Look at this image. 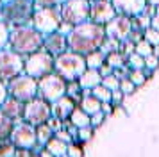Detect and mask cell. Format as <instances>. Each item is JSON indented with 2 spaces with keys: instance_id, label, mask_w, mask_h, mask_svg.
Here are the masks:
<instances>
[{
  "instance_id": "obj_1",
  "label": "cell",
  "mask_w": 159,
  "mask_h": 157,
  "mask_svg": "<svg viewBox=\"0 0 159 157\" xmlns=\"http://www.w3.org/2000/svg\"><path fill=\"white\" fill-rule=\"evenodd\" d=\"M104 38H106L104 25L86 20L79 25H73L70 29V32L66 34L68 50L77 52L80 56H86L89 52H95V50L100 48Z\"/></svg>"
},
{
  "instance_id": "obj_2",
  "label": "cell",
  "mask_w": 159,
  "mask_h": 157,
  "mask_svg": "<svg viewBox=\"0 0 159 157\" xmlns=\"http://www.w3.org/2000/svg\"><path fill=\"white\" fill-rule=\"evenodd\" d=\"M7 47L13 52L25 57L32 52H36V50L43 48V34L39 30H36L30 23L16 25V27L9 29Z\"/></svg>"
},
{
  "instance_id": "obj_3",
  "label": "cell",
  "mask_w": 159,
  "mask_h": 157,
  "mask_svg": "<svg viewBox=\"0 0 159 157\" xmlns=\"http://www.w3.org/2000/svg\"><path fill=\"white\" fill-rule=\"evenodd\" d=\"M34 9H36L34 0H7V2H2L0 20L11 27L25 25V23H30Z\"/></svg>"
},
{
  "instance_id": "obj_4",
  "label": "cell",
  "mask_w": 159,
  "mask_h": 157,
  "mask_svg": "<svg viewBox=\"0 0 159 157\" xmlns=\"http://www.w3.org/2000/svg\"><path fill=\"white\" fill-rule=\"evenodd\" d=\"M84 70H86V59L77 52L66 50V52L54 57V71L61 75L66 82L77 80Z\"/></svg>"
},
{
  "instance_id": "obj_5",
  "label": "cell",
  "mask_w": 159,
  "mask_h": 157,
  "mask_svg": "<svg viewBox=\"0 0 159 157\" xmlns=\"http://www.w3.org/2000/svg\"><path fill=\"white\" fill-rule=\"evenodd\" d=\"M61 11L59 6H52V7H38L34 9V14L30 18V25L39 30L41 34H50L54 30H59L61 27Z\"/></svg>"
},
{
  "instance_id": "obj_6",
  "label": "cell",
  "mask_w": 159,
  "mask_h": 157,
  "mask_svg": "<svg viewBox=\"0 0 159 157\" xmlns=\"http://www.w3.org/2000/svg\"><path fill=\"white\" fill-rule=\"evenodd\" d=\"M52 71H54V56H50L47 50L39 48L23 57V73L30 77L39 78Z\"/></svg>"
},
{
  "instance_id": "obj_7",
  "label": "cell",
  "mask_w": 159,
  "mask_h": 157,
  "mask_svg": "<svg viewBox=\"0 0 159 157\" xmlns=\"http://www.w3.org/2000/svg\"><path fill=\"white\" fill-rule=\"evenodd\" d=\"M7 95L22 102H29L30 98L38 96V78L30 77L27 73H20L6 82Z\"/></svg>"
},
{
  "instance_id": "obj_8",
  "label": "cell",
  "mask_w": 159,
  "mask_h": 157,
  "mask_svg": "<svg viewBox=\"0 0 159 157\" xmlns=\"http://www.w3.org/2000/svg\"><path fill=\"white\" fill-rule=\"evenodd\" d=\"M66 93V80L56 71L47 73L38 78V96H41L47 102H56Z\"/></svg>"
},
{
  "instance_id": "obj_9",
  "label": "cell",
  "mask_w": 159,
  "mask_h": 157,
  "mask_svg": "<svg viewBox=\"0 0 159 157\" xmlns=\"http://www.w3.org/2000/svg\"><path fill=\"white\" fill-rule=\"evenodd\" d=\"M61 20L66 25H79L89 20V0H66L59 6Z\"/></svg>"
},
{
  "instance_id": "obj_10",
  "label": "cell",
  "mask_w": 159,
  "mask_h": 157,
  "mask_svg": "<svg viewBox=\"0 0 159 157\" xmlns=\"http://www.w3.org/2000/svg\"><path fill=\"white\" fill-rule=\"evenodd\" d=\"M52 116V107L50 102L43 100L41 96H34L29 102H25L23 105V121H27L30 125H41Z\"/></svg>"
},
{
  "instance_id": "obj_11",
  "label": "cell",
  "mask_w": 159,
  "mask_h": 157,
  "mask_svg": "<svg viewBox=\"0 0 159 157\" xmlns=\"http://www.w3.org/2000/svg\"><path fill=\"white\" fill-rule=\"evenodd\" d=\"M23 73V56L13 52L11 48L0 50V80L7 82L13 77Z\"/></svg>"
},
{
  "instance_id": "obj_12",
  "label": "cell",
  "mask_w": 159,
  "mask_h": 157,
  "mask_svg": "<svg viewBox=\"0 0 159 157\" xmlns=\"http://www.w3.org/2000/svg\"><path fill=\"white\" fill-rule=\"evenodd\" d=\"M9 139L13 141L16 148H27L32 150L36 146V127L30 125L27 121H16L11 134H9Z\"/></svg>"
},
{
  "instance_id": "obj_13",
  "label": "cell",
  "mask_w": 159,
  "mask_h": 157,
  "mask_svg": "<svg viewBox=\"0 0 159 157\" xmlns=\"http://www.w3.org/2000/svg\"><path fill=\"white\" fill-rule=\"evenodd\" d=\"M130 29H132V23H130L129 16H123V14H115L111 20L104 25V30H106V36L109 38H115L118 41H123L127 39Z\"/></svg>"
},
{
  "instance_id": "obj_14",
  "label": "cell",
  "mask_w": 159,
  "mask_h": 157,
  "mask_svg": "<svg viewBox=\"0 0 159 157\" xmlns=\"http://www.w3.org/2000/svg\"><path fill=\"white\" fill-rule=\"evenodd\" d=\"M116 14L111 0H91L89 2V20L95 23L106 25Z\"/></svg>"
},
{
  "instance_id": "obj_15",
  "label": "cell",
  "mask_w": 159,
  "mask_h": 157,
  "mask_svg": "<svg viewBox=\"0 0 159 157\" xmlns=\"http://www.w3.org/2000/svg\"><path fill=\"white\" fill-rule=\"evenodd\" d=\"M43 50H47L50 56H59L68 50V41H66V34L61 30H54L50 34L43 36Z\"/></svg>"
},
{
  "instance_id": "obj_16",
  "label": "cell",
  "mask_w": 159,
  "mask_h": 157,
  "mask_svg": "<svg viewBox=\"0 0 159 157\" xmlns=\"http://www.w3.org/2000/svg\"><path fill=\"white\" fill-rule=\"evenodd\" d=\"M111 4L115 7L116 14H123V16H138L139 13H143L147 0H111Z\"/></svg>"
},
{
  "instance_id": "obj_17",
  "label": "cell",
  "mask_w": 159,
  "mask_h": 157,
  "mask_svg": "<svg viewBox=\"0 0 159 157\" xmlns=\"http://www.w3.org/2000/svg\"><path fill=\"white\" fill-rule=\"evenodd\" d=\"M23 105H25V102L16 100L7 95V98L0 104V111L16 123V121H22V118H23Z\"/></svg>"
},
{
  "instance_id": "obj_18",
  "label": "cell",
  "mask_w": 159,
  "mask_h": 157,
  "mask_svg": "<svg viewBox=\"0 0 159 157\" xmlns=\"http://www.w3.org/2000/svg\"><path fill=\"white\" fill-rule=\"evenodd\" d=\"M50 107H52V114H54V116H57L59 120L65 121V120H68V118H70L72 111L75 109V102H73L70 96L63 95L61 98H57L56 102H52Z\"/></svg>"
},
{
  "instance_id": "obj_19",
  "label": "cell",
  "mask_w": 159,
  "mask_h": 157,
  "mask_svg": "<svg viewBox=\"0 0 159 157\" xmlns=\"http://www.w3.org/2000/svg\"><path fill=\"white\" fill-rule=\"evenodd\" d=\"M77 82H79L82 89H91V87H95V86H98L102 82V75L95 68H86L80 73V77L77 78Z\"/></svg>"
},
{
  "instance_id": "obj_20",
  "label": "cell",
  "mask_w": 159,
  "mask_h": 157,
  "mask_svg": "<svg viewBox=\"0 0 159 157\" xmlns=\"http://www.w3.org/2000/svg\"><path fill=\"white\" fill-rule=\"evenodd\" d=\"M100 104H102V102L95 98L91 93H84L77 105H79L86 114H93V113H97V111H100Z\"/></svg>"
},
{
  "instance_id": "obj_21",
  "label": "cell",
  "mask_w": 159,
  "mask_h": 157,
  "mask_svg": "<svg viewBox=\"0 0 159 157\" xmlns=\"http://www.w3.org/2000/svg\"><path fill=\"white\" fill-rule=\"evenodd\" d=\"M66 146H68V145H66L65 141H61L59 137L52 136L50 139L47 141V145H45L43 148L48 150L54 157H59V155H63V154H66Z\"/></svg>"
},
{
  "instance_id": "obj_22",
  "label": "cell",
  "mask_w": 159,
  "mask_h": 157,
  "mask_svg": "<svg viewBox=\"0 0 159 157\" xmlns=\"http://www.w3.org/2000/svg\"><path fill=\"white\" fill-rule=\"evenodd\" d=\"M68 120H70L72 125H75V127L79 128V127H84V125H89V114H86L79 105H75V109L72 111Z\"/></svg>"
},
{
  "instance_id": "obj_23",
  "label": "cell",
  "mask_w": 159,
  "mask_h": 157,
  "mask_svg": "<svg viewBox=\"0 0 159 157\" xmlns=\"http://www.w3.org/2000/svg\"><path fill=\"white\" fill-rule=\"evenodd\" d=\"M52 136H54V130H52L47 123H41V125H36V143L38 146H41L43 148L47 141L50 139Z\"/></svg>"
},
{
  "instance_id": "obj_24",
  "label": "cell",
  "mask_w": 159,
  "mask_h": 157,
  "mask_svg": "<svg viewBox=\"0 0 159 157\" xmlns=\"http://www.w3.org/2000/svg\"><path fill=\"white\" fill-rule=\"evenodd\" d=\"M66 96H70V98L75 102V105L80 102V98H82V95H84V91H82V87L79 86V82L77 80H70V82H66Z\"/></svg>"
},
{
  "instance_id": "obj_25",
  "label": "cell",
  "mask_w": 159,
  "mask_h": 157,
  "mask_svg": "<svg viewBox=\"0 0 159 157\" xmlns=\"http://www.w3.org/2000/svg\"><path fill=\"white\" fill-rule=\"evenodd\" d=\"M84 59H86V68H95V70H98L102 64H104L106 56L102 54L100 50H95V52L86 54V56H84Z\"/></svg>"
},
{
  "instance_id": "obj_26",
  "label": "cell",
  "mask_w": 159,
  "mask_h": 157,
  "mask_svg": "<svg viewBox=\"0 0 159 157\" xmlns=\"http://www.w3.org/2000/svg\"><path fill=\"white\" fill-rule=\"evenodd\" d=\"M13 127H15V121L0 111V139H6V137H9V134H11Z\"/></svg>"
},
{
  "instance_id": "obj_27",
  "label": "cell",
  "mask_w": 159,
  "mask_h": 157,
  "mask_svg": "<svg viewBox=\"0 0 159 157\" xmlns=\"http://www.w3.org/2000/svg\"><path fill=\"white\" fill-rule=\"evenodd\" d=\"M104 63L115 70V68H122L123 64H125V57H123L122 54L118 52V50H116V52H109V54H106Z\"/></svg>"
},
{
  "instance_id": "obj_28",
  "label": "cell",
  "mask_w": 159,
  "mask_h": 157,
  "mask_svg": "<svg viewBox=\"0 0 159 157\" xmlns=\"http://www.w3.org/2000/svg\"><path fill=\"white\" fill-rule=\"evenodd\" d=\"M89 93L93 95L97 100H100V102H111V89H107L106 86H95V87H91L89 89Z\"/></svg>"
},
{
  "instance_id": "obj_29",
  "label": "cell",
  "mask_w": 159,
  "mask_h": 157,
  "mask_svg": "<svg viewBox=\"0 0 159 157\" xmlns=\"http://www.w3.org/2000/svg\"><path fill=\"white\" fill-rule=\"evenodd\" d=\"M130 23L134 29H139V30H145V29L150 27V16L145 13H139L138 16H132L130 18Z\"/></svg>"
},
{
  "instance_id": "obj_30",
  "label": "cell",
  "mask_w": 159,
  "mask_h": 157,
  "mask_svg": "<svg viewBox=\"0 0 159 157\" xmlns=\"http://www.w3.org/2000/svg\"><path fill=\"white\" fill-rule=\"evenodd\" d=\"M125 64L129 66L130 70H141V68H145L143 57L139 56V54H136V52H132V54H129V56L125 57Z\"/></svg>"
},
{
  "instance_id": "obj_31",
  "label": "cell",
  "mask_w": 159,
  "mask_h": 157,
  "mask_svg": "<svg viewBox=\"0 0 159 157\" xmlns=\"http://www.w3.org/2000/svg\"><path fill=\"white\" fill-rule=\"evenodd\" d=\"M118 47H120V41L118 39H115V38H109V36H106L104 38V41H102L100 45V52L106 56V54H109V52H116L118 50Z\"/></svg>"
},
{
  "instance_id": "obj_32",
  "label": "cell",
  "mask_w": 159,
  "mask_h": 157,
  "mask_svg": "<svg viewBox=\"0 0 159 157\" xmlns=\"http://www.w3.org/2000/svg\"><path fill=\"white\" fill-rule=\"evenodd\" d=\"M16 146L13 145V141L6 137V139H0V157H13L15 155Z\"/></svg>"
},
{
  "instance_id": "obj_33",
  "label": "cell",
  "mask_w": 159,
  "mask_h": 157,
  "mask_svg": "<svg viewBox=\"0 0 159 157\" xmlns=\"http://www.w3.org/2000/svg\"><path fill=\"white\" fill-rule=\"evenodd\" d=\"M93 132L95 128L91 125H84V127H79L77 128V141L79 143H86L93 137Z\"/></svg>"
},
{
  "instance_id": "obj_34",
  "label": "cell",
  "mask_w": 159,
  "mask_h": 157,
  "mask_svg": "<svg viewBox=\"0 0 159 157\" xmlns=\"http://www.w3.org/2000/svg\"><path fill=\"white\" fill-rule=\"evenodd\" d=\"M152 48H154V47H152L147 39H139L138 43H134V52H136V54H139L141 57L152 54Z\"/></svg>"
},
{
  "instance_id": "obj_35",
  "label": "cell",
  "mask_w": 159,
  "mask_h": 157,
  "mask_svg": "<svg viewBox=\"0 0 159 157\" xmlns=\"http://www.w3.org/2000/svg\"><path fill=\"white\" fill-rule=\"evenodd\" d=\"M143 39H147L152 47L159 45V30H156V29H152V27L145 29L143 30Z\"/></svg>"
},
{
  "instance_id": "obj_36",
  "label": "cell",
  "mask_w": 159,
  "mask_h": 157,
  "mask_svg": "<svg viewBox=\"0 0 159 157\" xmlns=\"http://www.w3.org/2000/svg\"><path fill=\"white\" fill-rule=\"evenodd\" d=\"M82 146H80L79 141H72L68 143V146H66V155L68 157H82Z\"/></svg>"
},
{
  "instance_id": "obj_37",
  "label": "cell",
  "mask_w": 159,
  "mask_h": 157,
  "mask_svg": "<svg viewBox=\"0 0 159 157\" xmlns=\"http://www.w3.org/2000/svg\"><path fill=\"white\" fill-rule=\"evenodd\" d=\"M127 77H129V80L136 86V87L141 86V84H145V80H147L141 70H129V75H127Z\"/></svg>"
},
{
  "instance_id": "obj_38",
  "label": "cell",
  "mask_w": 159,
  "mask_h": 157,
  "mask_svg": "<svg viewBox=\"0 0 159 157\" xmlns=\"http://www.w3.org/2000/svg\"><path fill=\"white\" fill-rule=\"evenodd\" d=\"M118 89H120L123 95H132V93L136 91V86H134V84L129 80V77H123V78H120Z\"/></svg>"
},
{
  "instance_id": "obj_39",
  "label": "cell",
  "mask_w": 159,
  "mask_h": 157,
  "mask_svg": "<svg viewBox=\"0 0 159 157\" xmlns=\"http://www.w3.org/2000/svg\"><path fill=\"white\" fill-rule=\"evenodd\" d=\"M7 41H9V25L0 20V50L7 47Z\"/></svg>"
},
{
  "instance_id": "obj_40",
  "label": "cell",
  "mask_w": 159,
  "mask_h": 157,
  "mask_svg": "<svg viewBox=\"0 0 159 157\" xmlns=\"http://www.w3.org/2000/svg\"><path fill=\"white\" fill-rule=\"evenodd\" d=\"M102 86H106L107 89H118V84H120V78H116L113 73L111 75H107V77H102V82H100Z\"/></svg>"
},
{
  "instance_id": "obj_41",
  "label": "cell",
  "mask_w": 159,
  "mask_h": 157,
  "mask_svg": "<svg viewBox=\"0 0 159 157\" xmlns=\"http://www.w3.org/2000/svg\"><path fill=\"white\" fill-rule=\"evenodd\" d=\"M118 52H120L123 57H127L129 54H132V52H134V43L130 41V39H123V41H120Z\"/></svg>"
},
{
  "instance_id": "obj_42",
  "label": "cell",
  "mask_w": 159,
  "mask_h": 157,
  "mask_svg": "<svg viewBox=\"0 0 159 157\" xmlns=\"http://www.w3.org/2000/svg\"><path fill=\"white\" fill-rule=\"evenodd\" d=\"M104 120H106V114L102 113V111H97V113L89 114V125H91L93 128L100 127L102 123H104Z\"/></svg>"
},
{
  "instance_id": "obj_43",
  "label": "cell",
  "mask_w": 159,
  "mask_h": 157,
  "mask_svg": "<svg viewBox=\"0 0 159 157\" xmlns=\"http://www.w3.org/2000/svg\"><path fill=\"white\" fill-rule=\"evenodd\" d=\"M143 61H145V68H148V70H157V66H159V59L154 54H148V56H145L143 57Z\"/></svg>"
},
{
  "instance_id": "obj_44",
  "label": "cell",
  "mask_w": 159,
  "mask_h": 157,
  "mask_svg": "<svg viewBox=\"0 0 159 157\" xmlns=\"http://www.w3.org/2000/svg\"><path fill=\"white\" fill-rule=\"evenodd\" d=\"M45 123H47V125L54 130V132H56V130H59V128H63V120H59L57 116H54V114H52L50 118L45 121Z\"/></svg>"
},
{
  "instance_id": "obj_45",
  "label": "cell",
  "mask_w": 159,
  "mask_h": 157,
  "mask_svg": "<svg viewBox=\"0 0 159 157\" xmlns=\"http://www.w3.org/2000/svg\"><path fill=\"white\" fill-rule=\"evenodd\" d=\"M66 0H34L38 7H52V6H61Z\"/></svg>"
},
{
  "instance_id": "obj_46",
  "label": "cell",
  "mask_w": 159,
  "mask_h": 157,
  "mask_svg": "<svg viewBox=\"0 0 159 157\" xmlns=\"http://www.w3.org/2000/svg\"><path fill=\"white\" fill-rule=\"evenodd\" d=\"M54 136H56V137H59L61 141H65L66 145L73 141V139H72V136L68 134V130H66V128H59V130H56V132H54Z\"/></svg>"
},
{
  "instance_id": "obj_47",
  "label": "cell",
  "mask_w": 159,
  "mask_h": 157,
  "mask_svg": "<svg viewBox=\"0 0 159 157\" xmlns=\"http://www.w3.org/2000/svg\"><path fill=\"white\" fill-rule=\"evenodd\" d=\"M123 96H125V95H123L120 89H113V91H111V104H113V107L120 105L122 100H123Z\"/></svg>"
},
{
  "instance_id": "obj_48",
  "label": "cell",
  "mask_w": 159,
  "mask_h": 157,
  "mask_svg": "<svg viewBox=\"0 0 159 157\" xmlns=\"http://www.w3.org/2000/svg\"><path fill=\"white\" fill-rule=\"evenodd\" d=\"M127 39H130L132 43H138L139 39H143V30H139V29H130L129 36H127Z\"/></svg>"
},
{
  "instance_id": "obj_49",
  "label": "cell",
  "mask_w": 159,
  "mask_h": 157,
  "mask_svg": "<svg viewBox=\"0 0 159 157\" xmlns=\"http://www.w3.org/2000/svg\"><path fill=\"white\" fill-rule=\"evenodd\" d=\"M13 157H32V152L27 148H16Z\"/></svg>"
},
{
  "instance_id": "obj_50",
  "label": "cell",
  "mask_w": 159,
  "mask_h": 157,
  "mask_svg": "<svg viewBox=\"0 0 159 157\" xmlns=\"http://www.w3.org/2000/svg\"><path fill=\"white\" fill-rule=\"evenodd\" d=\"M100 111L106 114V116L111 114V113H113V104H111V102H102V104H100Z\"/></svg>"
},
{
  "instance_id": "obj_51",
  "label": "cell",
  "mask_w": 159,
  "mask_h": 157,
  "mask_svg": "<svg viewBox=\"0 0 159 157\" xmlns=\"http://www.w3.org/2000/svg\"><path fill=\"white\" fill-rule=\"evenodd\" d=\"M98 73H100L102 77H107V75H111V73H113V68H111V66H107V64L104 63L100 68H98Z\"/></svg>"
},
{
  "instance_id": "obj_52",
  "label": "cell",
  "mask_w": 159,
  "mask_h": 157,
  "mask_svg": "<svg viewBox=\"0 0 159 157\" xmlns=\"http://www.w3.org/2000/svg\"><path fill=\"white\" fill-rule=\"evenodd\" d=\"M7 98V89H6V82H2L0 80V104L4 102V100Z\"/></svg>"
},
{
  "instance_id": "obj_53",
  "label": "cell",
  "mask_w": 159,
  "mask_h": 157,
  "mask_svg": "<svg viewBox=\"0 0 159 157\" xmlns=\"http://www.w3.org/2000/svg\"><path fill=\"white\" fill-rule=\"evenodd\" d=\"M150 27L156 29V30H159V14L156 13L154 16H150Z\"/></svg>"
},
{
  "instance_id": "obj_54",
  "label": "cell",
  "mask_w": 159,
  "mask_h": 157,
  "mask_svg": "<svg viewBox=\"0 0 159 157\" xmlns=\"http://www.w3.org/2000/svg\"><path fill=\"white\" fill-rule=\"evenodd\" d=\"M141 71H143V75H145V78H148V77H152V70H148V68H141Z\"/></svg>"
},
{
  "instance_id": "obj_55",
  "label": "cell",
  "mask_w": 159,
  "mask_h": 157,
  "mask_svg": "<svg viewBox=\"0 0 159 157\" xmlns=\"http://www.w3.org/2000/svg\"><path fill=\"white\" fill-rule=\"evenodd\" d=\"M152 54H154V56H156V57L159 59V45H156V47L152 48Z\"/></svg>"
},
{
  "instance_id": "obj_56",
  "label": "cell",
  "mask_w": 159,
  "mask_h": 157,
  "mask_svg": "<svg viewBox=\"0 0 159 157\" xmlns=\"http://www.w3.org/2000/svg\"><path fill=\"white\" fill-rule=\"evenodd\" d=\"M147 4H150V6H159V0H147Z\"/></svg>"
},
{
  "instance_id": "obj_57",
  "label": "cell",
  "mask_w": 159,
  "mask_h": 157,
  "mask_svg": "<svg viewBox=\"0 0 159 157\" xmlns=\"http://www.w3.org/2000/svg\"><path fill=\"white\" fill-rule=\"evenodd\" d=\"M32 157H39V155H38V154H32Z\"/></svg>"
},
{
  "instance_id": "obj_58",
  "label": "cell",
  "mask_w": 159,
  "mask_h": 157,
  "mask_svg": "<svg viewBox=\"0 0 159 157\" xmlns=\"http://www.w3.org/2000/svg\"><path fill=\"white\" fill-rule=\"evenodd\" d=\"M59 157H68V155H66V154H63V155H59Z\"/></svg>"
},
{
  "instance_id": "obj_59",
  "label": "cell",
  "mask_w": 159,
  "mask_h": 157,
  "mask_svg": "<svg viewBox=\"0 0 159 157\" xmlns=\"http://www.w3.org/2000/svg\"><path fill=\"white\" fill-rule=\"evenodd\" d=\"M2 2H4V0H0V7H2Z\"/></svg>"
},
{
  "instance_id": "obj_60",
  "label": "cell",
  "mask_w": 159,
  "mask_h": 157,
  "mask_svg": "<svg viewBox=\"0 0 159 157\" xmlns=\"http://www.w3.org/2000/svg\"><path fill=\"white\" fill-rule=\"evenodd\" d=\"M89 2H91V0H89Z\"/></svg>"
}]
</instances>
